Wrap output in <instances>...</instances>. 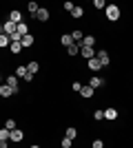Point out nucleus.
Here are the masks:
<instances>
[{"instance_id": "nucleus-1", "label": "nucleus", "mask_w": 133, "mask_h": 148, "mask_svg": "<svg viewBox=\"0 0 133 148\" xmlns=\"http://www.w3.org/2000/svg\"><path fill=\"white\" fill-rule=\"evenodd\" d=\"M104 18L109 22H118L120 20V5H107L104 7Z\"/></svg>"}, {"instance_id": "nucleus-2", "label": "nucleus", "mask_w": 133, "mask_h": 148, "mask_svg": "<svg viewBox=\"0 0 133 148\" xmlns=\"http://www.w3.org/2000/svg\"><path fill=\"white\" fill-rule=\"evenodd\" d=\"M13 93H18V91H16L13 86H9L7 82H2V84H0V97H11Z\"/></svg>"}, {"instance_id": "nucleus-3", "label": "nucleus", "mask_w": 133, "mask_h": 148, "mask_svg": "<svg viewBox=\"0 0 133 148\" xmlns=\"http://www.w3.org/2000/svg\"><path fill=\"white\" fill-rule=\"evenodd\" d=\"M80 56L84 60H91V58H95V49L93 47H80Z\"/></svg>"}, {"instance_id": "nucleus-4", "label": "nucleus", "mask_w": 133, "mask_h": 148, "mask_svg": "<svg viewBox=\"0 0 133 148\" xmlns=\"http://www.w3.org/2000/svg\"><path fill=\"white\" fill-rule=\"evenodd\" d=\"M95 58L102 62V66H109V64H111V58H109L107 51H95Z\"/></svg>"}, {"instance_id": "nucleus-5", "label": "nucleus", "mask_w": 133, "mask_h": 148, "mask_svg": "<svg viewBox=\"0 0 133 148\" xmlns=\"http://www.w3.org/2000/svg\"><path fill=\"white\" fill-rule=\"evenodd\" d=\"M22 137H25V133L18 128H13L11 133H9V142H22Z\"/></svg>"}, {"instance_id": "nucleus-6", "label": "nucleus", "mask_w": 133, "mask_h": 148, "mask_svg": "<svg viewBox=\"0 0 133 148\" xmlns=\"http://www.w3.org/2000/svg\"><path fill=\"white\" fill-rule=\"evenodd\" d=\"M93 93H95V88L91 86V84H87V86H82V88H80V95H82L84 99H89V97H93Z\"/></svg>"}, {"instance_id": "nucleus-7", "label": "nucleus", "mask_w": 133, "mask_h": 148, "mask_svg": "<svg viewBox=\"0 0 133 148\" xmlns=\"http://www.w3.org/2000/svg\"><path fill=\"white\" fill-rule=\"evenodd\" d=\"M36 18H38L40 22H47V20H49V9H44V7H40L38 11H36Z\"/></svg>"}, {"instance_id": "nucleus-8", "label": "nucleus", "mask_w": 133, "mask_h": 148, "mask_svg": "<svg viewBox=\"0 0 133 148\" xmlns=\"http://www.w3.org/2000/svg\"><path fill=\"white\" fill-rule=\"evenodd\" d=\"M2 31H5L7 36H11V33H16V22H13V20H7L5 25H2Z\"/></svg>"}, {"instance_id": "nucleus-9", "label": "nucleus", "mask_w": 133, "mask_h": 148, "mask_svg": "<svg viewBox=\"0 0 133 148\" xmlns=\"http://www.w3.org/2000/svg\"><path fill=\"white\" fill-rule=\"evenodd\" d=\"M87 64H89V71H100V69H102V62L98 60V58H91V60H87Z\"/></svg>"}, {"instance_id": "nucleus-10", "label": "nucleus", "mask_w": 133, "mask_h": 148, "mask_svg": "<svg viewBox=\"0 0 133 148\" xmlns=\"http://www.w3.org/2000/svg\"><path fill=\"white\" fill-rule=\"evenodd\" d=\"M67 56H80V42H73L67 47Z\"/></svg>"}, {"instance_id": "nucleus-11", "label": "nucleus", "mask_w": 133, "mask_h": 148, "mask_svg": "<svg viewBox=\"0 0 133 148\" xmlns=\"http://www.w3.org/2000/svg\"><path fill=\"white\" fill-rule=\"evenodd\" d=\"M20 42H22V47L27 49V47H31V44L36 42V38H33L31 33H27V36H22V40H20Z\"/></svg>"}, {"instance_id": "nucleus-12", "label": "nucleus", "mask_w": 133, "mask_h": 148, "mask_svg": "<svg viewBox=\"0 0 133 148\" xmlns=\"http://www.w3.org/2000/svg\"><path fill=\"white\" fill-rule=\"evenodd\" d=\"M115 117H118V111H115V108H104V119L113 122Z\"/></svg>"}, {"instance_id": "nucleus-13", "label": "nucleus", "mask_w": 133, "mask_h": 148, "mask_svg": "<svg viewBox=\"0 0 133 148\" xmlns=\"http://www.w3.org/2000/svg\"><path fill=\"white\" fill-rule=\"evenodd\" d=\"M9 20H13V22L18 25V22H22V13H20L18 9H13V11L9 13Z\"/></svg>"}, {"instance_id": "nucleus-14", "label": "nucleus", "mask_w": 133, "mask_h": 148, "mask_svg": "<svg viewBox=\"0 0 133 148\" xmlns=\"http://www.w3.org/2000/svg\"><path fill=\"white\" fill-rule=\"evenodd\" d=\"M9 49H11V53H13V56H18V53H20L22 49H25V47H22V42H11V44H9Z\"/></svg>"}, {"instance_id": "nucleus-15", "label": "nucleus", "mask_w": 133, "mask_h": 148, "mask_svg": "<svg viewBox=\"0 0 133 148\" xmlns=\"http://www.w3.org/2000/svg\"><path fill=\"white\" fill-rule=\"evenodd\" d=\"M89 84H91V86H93V88H100L102 84H104V80H102V77H98V75H93V77L89 80Z\"/></svg>"}, {"instance_id": "nucleus-16", "label": "nucleus", "mask_w": 133, "mask_h": 148, "mask_svg": "<svg viewBox=\"0 0 133 148\" xmlns=\"http://www.w3.org/2000/svg\"><path fill=\"white\" fill-rule=\"evenodd\" d=\"M93 44H95V38L93 36H84L82 42H80V47H93Z\"/></svg>"}, {"instance_id": "nucleus-17", "label": "nucleus", "mask_w": 133, "mask_h": 148, "mask_svg": "<svg viewBox=\"0 0 133 148\" xmlns=\"http://www.w3.org/2000/svg\"><path fill=\"white\" fill-rule=\"evenodd\" d=\"M5 82L9 84V86H13L16 91H18V75H16V73H13V75H9V77H7Z\"/></svg>"}, {"instance_id": "nucleus-18", "label": "nucleus", "mask_w": 133, "mask_h": 148, "mask_svg": "<svg viewBox=\"0 0 133 148\" xmlns=\"http://www.w3.org/2000/svg\"><path fill=\"white\" fill-rule=\"evenodd\" d=\"M60 44H62V47H69V44H73V38H71V33H64V36L60 38Z\"/></svg>"}, {"instance_id": "nucleus-19", "label": "nucleus", "mask_w": 133, "mask_h": 148, "mask_svg": "<svg viewBox=\"0 0 133 148\" xmlns=\"http://www.w3.org/2000/svg\"><path fill=\"white\" fill-rule=\"evenodd\" d=\"M16 31H18L20 36H27V33H29V27H27L25 22H18V25H16Z\"/></svg>"}, {"instance_id": "nucleus-20", "label": "nucleus", "mask_w": 133, "mask_h": 148, "mask_svg": "<svg viewBox=\"0 0 133 148\" xmlns=\"http://www.w3.org/2000/svg\"><path fill=\"white\" fill-rule=\"evenodd\" d=\"M27 9H29V13H33V16H36V11H38L40 7H38V2H36V0H29V2H27Z\"/></svg>"}, {"instance_id": "nucleus-21", "label": "nucleus", "mask_w": 133, "mask_h": 148, "mask_svg": "<svg viewBox=\"0 0 133 148\" xmlns=\"http://www.w3.org/2000/svg\"><path fill=\"white\" fill-rule=\"evenodd\" d=\"M9 133H11V130L7 128V126H2V128H0V142H9Z\"/></svg>"}, {"instance_id": "nucleus-22", "label": "nucleus", "mask_w": 133, "mask_h": 148, "mask_svg": "<svg viewBox=\"0 0 133 148\" xmlns=\"http://www.w3.org/2000/svg\"><path fill=\"white\" fill-rule=\"evenodd\" d=\"M9 44H11V38L7 36V33H2V36H0V49H5V47H9Z\"/></svg>"}, {"instance_id": "nucleus-23", "label": "nucleus", "mask_w": 133, "mask_h": 148, "mask_svg": "<svg viewBox=\"0 0 133 148\" xmlns=\"http://www.w3.org/2000/svg\"><path fill=\"white\" fill-rule=\"evenodd\" d=\"M27 71H31V73H38V71H40V64H38L36 60H31L29 64H27Z\"/></svg>"}, {"instance_id": "nucleus-24", "label": "nucleus", "mask_w": 133, "mask_h": 148, "mask_svg": "<svg viewBox=\"0 0 133 148\" xmlns=\"http://www.w3.org/2000/svg\"><path fill=\"white\" fill-rule=\"evenodd\" d=\"M13 73L18 75V77H25V75L29 73V71H27V64H25V66H22V64H20V66H16V71H13Z\"/></svg>"}, {"instance_id": "nucleus-25", "label": "nucleus", "mask_w": 133, "mask_h": 148, "mask_svg": "<svg viewBox=\"0 0 133 148\" xmlns=\"http://www.w3.org/2000/svg\"><path fill=\"white\" fill-rule=\"evenodd\" d=\"M71 16H73V18H82L84 9H82V7H73V9H71Z\"/></svg>"}, {"instance_id": "nucleus-26", "label": "nucleus", "mask_w": 133, "mask_h": 148, "mask_svg": "<svg viewBox=\"0 0 133 148\" xmlns=\"http://www.w3.org/2000/svg\"><path fill=\"white\" fill-rule=\"evenodd\" d=\"M71 38H73V42H82V38H84V33L80 29H76L73 33H71Z\"/></svg>"}, {"instance_id": "nucleus-27", "label": "nucleus", "mask_w": 133, "mask_h": 148, "mask_svg": "<svg viewBox=\"0 0 133 148\" xmlns=\"http://www.w3.org/2000/svg\"><path fill=\"white\" fill-rule=\"evenodd\" d=\"M64 137H69V139H76V137H78V128L69 126V128H67V135H64Z\"/></svg>"}, {"instance_id": "nucleus-28", "label": "nucleus", "mask_w": 133, "mask_h": 148, "mask_svg": "<svg viewBox=\"0 0 133 148\" xmlns=\"http://www.w3.org/2000/svg\"><path fill=\"white\" fill-rule=\"evenodd\" d=\"M107 7V0H93V9H104Z\"/></svg>"}, {"instance_id": "nucleus-29", "label": "nucleus", "mask_w": 133, "mask_h": 148, "mask_svg": "<svg viewBox=\"0 0 133 148\" xmlns=\"http://www.w3.org/2000/svg\"><path fill=\"white\" fill-rule=\"evenodd\" d=\"M93 119H95V122H100V119H104V111H102V108H98V111L93 113Z\"/></svg>"}, {"instance_id": "nucleus-30", "label": "nucleus", "mask_w": 133, "mask_h": 148, "mask_svg": "<svg viewBox=\"0 0 133 148\" xmlns=\"http://www.w3.org/2000/svg\"><path fill=\"white\" fill-rule=\"evenodd\" d=\"M71 144H73V139H69V137H64L62 142H60V146H62V148H71Z\"/></svg>"}, {"instance_id": "nucleus-31", "label": "nucleus", "mask_w": 133, "mask_h": 148, "mask_svg": "<svg viewBox=\"0 0 133 148\" xmlns=\"http://www.w3.org/2000/svg\"><path fill=\"white\" fill-rule=\"evenodd\" d=\"M73 7H76V5H73V0H64V11L71 13V9H73Z\"/></svg>"}, {"instance_id": "nucleus-32", "label": "nucleus", "mask_w": 133, "mask_h": 148, "mask_svg": "<svg viewBox=\"0 0 133 148\" xmlns=\"http://www.w3.org/2000/svg\"><path fill=\"white\" fill-rule=\"evenodd\" d=\"M5 126H7L9 130H13V128H16V122H13V119H7V122H5Z\"/></svg>"}, {"instance_id": "nucleus-33", "label": "nucleus", "mask_w": 133, "mask_h": 148, "mask_svg": "<svg viewBox=\"0 0 133 148\" xmlns=\"http://www.w3.org/2000/svg\"><path fill=\"white\" fill-rule=\"evenodd\" d=\"M33 75H36V73H31V71H29V73H27L22 80H25V82H31V80H33Z\"/></svg>"}, {"instance_id": "nucleus-34", "label": "nucleus", "mask_w": 133, "mask_h": 148, "mask_svg": "<svg viewBox=\"0 0 133 148\" xmlns=\"http://www.w3.org/2000/svg\"><path fill=\"white\" fill-rule=\"evenodd\" d=\"M102 146H104V142H102V139H95V142H93V148H102Z\"/></svg>"}, {"instance_id": "nucleus-35", "label": "nucleus", "mask_w": 133, "mask_h": 148, "mask_svg": "<svg viewBox=\"0 0 133 148\" xmlns=\"http://www.w3.org/2000/svg\"><path fill=\"white\" fill-rule=\"evenodd\" d=\"M71 88H73V91H78V93H80V88H82V84H80V82H73V86H71Z\"/></svg>"}, {"instance_id": "nucleus-36", "label": "nucleus", "mask_w": 133, "mask_h": 148, "mask_svg": "<svg viewBox=\"0 0 133 148\" xmlns=\"http://www.w3.org/2000/svg\"><path fill=\"white\" fill-rule=\"evenodd\" d=\"M2 33H5V31H2V27H0V36H2Z\"/></svg>"}, {"instance_id": "nucleus-37", "label": "nucleus", "mask_w": 133, "mask_h": 148, "mask_svg": "<svg viewBox=\"0 0 133 148\" xmlns=\"http://www.w3.org/2000/svg\"><path fill=\"white\" fill-rule=\"evenodd\" d=\"M2 82H5V80H2V75H0V84H2Z\"/></svg>"}]
</instances>
